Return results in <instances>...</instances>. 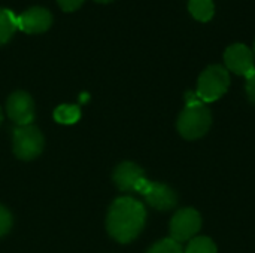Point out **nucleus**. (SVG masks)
<instances>
[{
	"label": "nucleus",
	"instance_id": "obj_19",
	"mask_svg": "<svg viewBox=\"0 0 255 253\" xmlns=\"http://www.w3.org/2000/svg\"><path fill=\"white\" fill-rule=\"evenodd\" d=\"M184 98H185V106H199V104H205V103L199 98V95L196 94V91H188V92H185Z\"/></svg>",
	"mask_w": 255,
	"mask_h": 253
},
{
	"label": "nucleus",
	"instance_id": "obj_20",
	"mask_svg": "<svg viewBox=\"0 0 255 253\" xmlns=\"http://www.w3.org/2000/svg\"><path fill=\"white\" fill-rule=\"evenodd\" d=\"M94 1H97V3H111L114 0H94Z\"/></svg>",
	"mask_w": 255,
	"mask_h": 253
},
{
	"label": "nucleus",
	"instance_id": "obj_15",
	"mask_svg": "<svg viewBox=\"0 0 255 253\" xmlns=\"http://www.w3.org/2000/svg\"><path fill=\"white\" fill-rule=\"evenodd\" d=\"M146 253H184L181 243L172 240V239H164L158 243H155Z\"/></svg>",
	"mask_w": 255,
	"mask_h": 253
},
{
	"label": "nucleus",
	"instance_id": "obj_10",
	"mask_svg": "<svg viewBox=\"0 0 255 253\" xmlns=\"http://www.w3.org/2000/svg\"><path fill=\"white\" fill-rule=\"evenodd\" d=\"M145 177L143 170L130 161L121 163L114 171V182L121 191H134L137 182Z\"/></svg>",
	"mask_w": 255,
	"mask_h": 253
},
{
	"label": "nucleus",
	"instance_id": "obj_17",
	"mask_svg": "<svg viewBox=\"0 0 255 253\" xmlns=\"http://www.w3.org/2000/svg\"><path fill=\"white\" fill-rule=\"evenodd\" d=\"M57 3L61 7V10H64V12H75V10H78L84 4V0H57Z\"/></svg>",
	"mask_w": 255,
	"mask_h": 253
},
{
	"label": "nucleus",
	"instance_id": "obj_2",
	"mask_svg": "<svg viewBox=\"0 0 255 253\" xmlns=\"http://www.w3.org/2000/svg\"><path fill=\"white\" fill-rule=\"evenodd\" d=\"M230 86V75L229 70L220 64H214L206 67L199 79H197V91L199 98L206 104L217 101L221 98Z\"/></svg>",
	"mask_w": 255,
	"mask_h": 253
},
{
	"label": "nucleus",
	"instance_id": "obj_13",
	"mask_svg": "<svg viewBox=\"0 0 255 253\" xmlns=\"http://www.w3.org/2000/svg\"><path fill=\"white\" fill-rule=\"evenodd\" d=\"M81 118V109L76 104H61L54 110V119L58 124H76Z\"/></svg>",
	"mask_w": 255,
	"mask_h": 253
},
{
	"label": "nucleus",
	"instance_id": "obj_8",
	"mask_svg": "<svg viewBox=\"0 0 255 253\" xmlns=\"http://www.w3.org/2000/svg\"><path fill=\"white\" fill-rule=\"evenodd\" d=\"M52 13L42 6H33L16 16V25L27 34H40L51 28Z\"/></svg>",
	"mask_w": 255,
	"mask_h": 253
},
{
	"label": "nucleus",
	"instance_id": "obj_14",
	"mask_svg": "<svg viewBox=\"0 0 255 253\" xmlns=\"http://www.w3.org/2000/svg\"><path fill=\"white\" fill-rule=\"evenodd\" d=\"M184 253H217V246L208 237H194L188 242Z\"/></svg>",
	"mask_w": 255,
	"mask_h": 253
},
{
	"label": "nucleus",
	"instance_id": "obj_11",
	"mask_svg": "<svg viewBox=\"0 0 255 253\" xmlns=\"http://www.w3.org/2000/svg\"><path fill=\"white\" fill-rule=\"evenodd\" d=\"M188 10L194 19L208 22L215 15V4L214 0H188Z\"/></svg>",
	"mask_w": 255,
	"mask_h": 253
},
{
	"label": "nucleus",
	"instance_id": "obj_18",
	"mask_svg": "<svg viewBox=\"0 0 255 253\" xmlns=\"http://www.w3.org/2000/svg\"><path fill=\"white\" fill-rule=\"evenodd\" d=\"M245 89H247V95H248L250 101L255 104V70L250 75V76H247Z\"/></svg>",
	"mask_w": 255,
	"mask_h": 253
},
{
	"label": "nucleus",
	"instance_id": "obj_22",
	"mask_svg": "<svg viewBox=\"0 0 255 253\" xmlns=\"http://www.w3.org/2000/svg\"><path fill=\"white\" fill-rule=\"evenodd\" d=\"M253 52H254V57H255V42H254V51H253Z\"/></svg>",
	"mask_w": 255,
	"mask_h": 253
},
{
	"label": "nucleus",
	"instance_id": "obj_21",
	"mask_svg": "<svg viewBox=\"0 0 255 253\" xmlns=\"http://www.w3.org/2000/svg\"><path fill=\"white\" fill-rule=\"evenodd\" d=\"M1 121H3V115H1V109H0V124H1Z\"/></svg>",
	"mask_w": 255,
	"mask_h": 253
},
{
	"label": "nucleus",
	"instance_id": "obj_1",
	"mask_svg": "<svg viewBox=\"0 0 255 253\" xmlns=\"http://www.w3.org/2000/svg\"><path fill=\"white\" fill-rule=\"evenodd\" d=\"M146 210L142 203L131 197H121L114 201L108 213V231L120 243L133 242L143 230Z\"/></svg>",
	"mask_w": 255,
	"mask_h": 253
},
{
	"label": "nucleus",
	"instance_id": "obj_3",
	"mask_svg": "<svg viewBox=\"0 0 255 253\" xmlns=\"http://www.w3.org/2000/svg\"><path fill=\"white\" fill-rule=\"evenodd\" d=\"M212 124L211 110L205 104L185 106L178 118V131L187 140H196L205 136Z\"/></svg>",
	"mask_w": 255,
	"mask_h": 253
},
{
	"label": "nucleus",
	"instance_id": "obj_9",
	"mask_svg": "<svg viewBox=\"0 0 255 253\" xmlns=\"http://www.w3.org/2000/svg\"><path fill=\"white\" fill-rule=\"evenodd\" d=\"M6 110H7L9 118L18 127L31 125L34 119V113H36L33 98L24 91H16L9 95L7 103H6Z\"/></svg>",
	"mask_w": 255,
	"mask_h": 253
},
{
	"label": "nucleus",
	"instance_id": "obj_7",
	"mask_svg": "<svg viewBox=\"0 0 255 253\" xmlns=\"http://www.w3.org/2000/svg\"><path fill=\"white\" fill-rule=\"evenodd\" d=\"M254 52L244 43H233L224 52L227 69L239 76H250L255 70Z\"/></svg>",
	"mask_w": 255,
	"mask_h": 253
},
{
	"label": "nucleus",
	"instance_id": "obj_12",
	"mask_svg": "<svg viewBox=\"0 0 255 253\" xmlns=\"http://www.w3.org/2000/svg\"><path fill=\"white\" fill-rule=\"evenodd\" d=\"M16 16L6 7H0V45L7 43L16 31Z\"/></svg>",
	"mask_w": 255,
	"mask_h": 253
},
{
	"label": "nucleus",
	"instance_id": "obj_6",
	"mask_svg": "<svg viewBox=\"0 0 255 253\" xmlns=\"http://www.w3.org/2000/svg\"><path fill=\"white\" fill-rule=\"evenodd\" d=\"M200 227H202V218L196 209L191 207L181 209L179 212L175 213V216L170 221V236H172L170 239L178 243L190 242L191 239L196 237Z\"/></svg>",
	"mask_w": 255,
	"mask_h": 253
},
{
	"label": "nucleus",
	"instance_id": "obj_4",
	"mask_svg": "<svg viewBox=\"0 0 255 253\" xmlns=\"http://www.w3.org/2000/svg\"><path fill=\"white\" fill-rule=\"evenodd\" d=\"M134 191L142 194L151 207L161 212L170 210L178 204V195L170 186L158 182H149L146 177H142L137 182Z\"/></svg>",
	"mask_w": 255,
	"mask_h": 253
},
{
	"label": "nucleus",
	"instance_id": "obj_16",
	"mask_svg": "<svg viewBox=\"0 0 255 253\" xmlns=\"http://www.w3.org/2000/svg\"><path fill=\"white\" fill-rule=\"evenodd\" d=\"M12 227V216L7 209L0 206V237L6 236Z\"/></svg>",
	"mask_w": 255,
	"mask_h": 253
},
{
	"label": "nucleus",
	"instance_id": "obj_5",
	"mask_svg": "<svg viewBox=\"0 0 255 253\" xmlns=\"http://www.w3.org/2000/svg\"><path fill=\"white\" fill-rule=\"evenodd\" d=\"M43 149V136L33 127H16L13 130V152L19 160H34Z\"/></svg>",
	"mask_w": 255,
	"mask_h": 253
}]
</instances>
